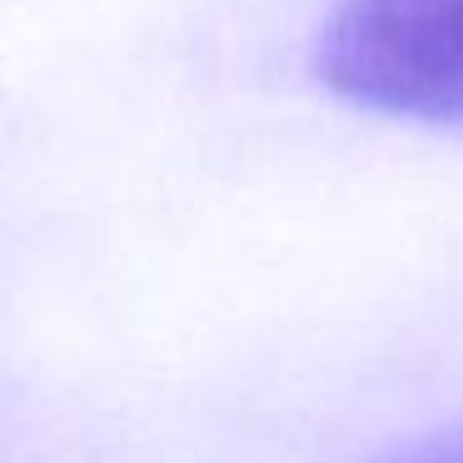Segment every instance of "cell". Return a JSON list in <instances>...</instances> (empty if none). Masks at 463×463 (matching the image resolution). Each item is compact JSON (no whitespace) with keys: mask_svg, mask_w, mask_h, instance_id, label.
<instances>
[{"mask_svg":"<svg viewBox=\"0 0 463 463\" xmlns=\"http://www.w3.org/2000/svg\"><path fill=\"white\" fill-rule=\"evenodd\" d=\"M344 100L413 120H463V0H344L319 35Z\"/></svg>","mask_w":463,"mask_h":463,"instance_id":"1","label":"cell"},{"mask_svg":"<svg viewBox=\"0 0 463 463\" xmlns=\"http://www.w3.org/2000/svg\"><path fill=\"white\" fill-rule=\"evenodd\" d=\"M383 463H463V423L429 433V439L409 443V449H399L393 458H383Z\"/></svg>","mask_w":463,"mask_h":463,"instance_id":"2","label":"cell"}]
</instances>
